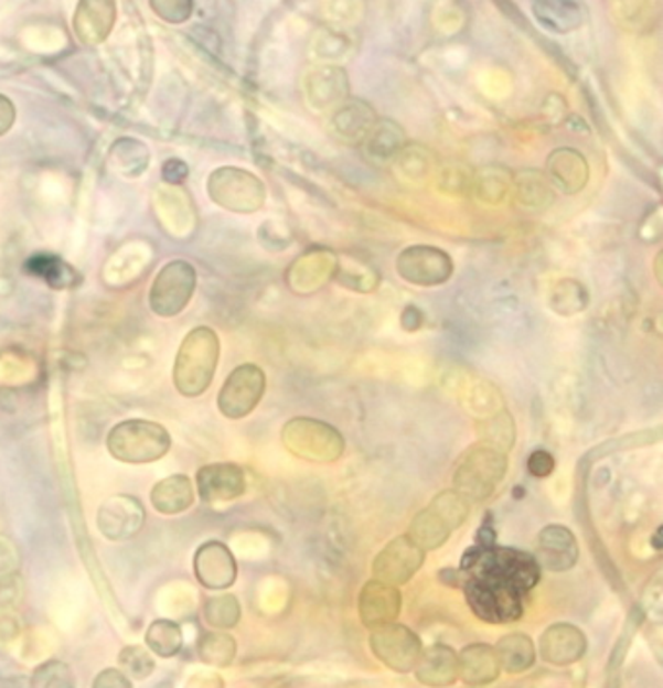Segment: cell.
I'll return each instance as SVG.
<instances>
[{
	"label": "cell",
	"instance_id": "obj_12",
	"mask_svg": "<svg viewBox=\"0 0 663 688\" xmlns=\"http://www.w3.org/2000/svg\"><path fill=\"white\" fill-rule=\"evenodd\" d=\"M147 512L132 496H114L101 504L98 512V529L109 541H127L139 535L145 527Z\"/></svg>",
	"mask_w": 663,
	"mask_h": 688
},
{
	"label": "cell",
	"instance_id": "obj_15",
	"mask_svg": "<svg viewBox=\"0 0 663 688\" xmlns=\"http://www.w3.org/2000/svg\"><path fill=\"white\" fill-rule=\"evenodd\" d=\"M588 652V638L586 634L574 624H550L547 631L541 634L539 656L543 662L557 667L580 662Z\"/></svg>",
	"mask_w": 663,
	"mask_h": 688
},
{
	"label": "cell",
	"instance_id": "obj_27",
	"mask_svg": "<svg viewBox=\"0 0 663 688\" xmlns=\"http://www.w3.org/2000/svg\"><path fill=\"white\" fill-rule=\"evenodd\" d=\"M646 613L642 611V606L634 605L631 609V613L627 616V623L622 628L621 636L614 644L613 652L609 656V664H607V680H609V688H614V682L619 679V673H621L622 664L629 656V649H631L632 639L637 636L640 626L644 623Z\"/></svg>",
	"mask_w": 663,
	"mask_h": 688
},
{
	"label": "cell",
	"instance_id": "obj_29",
	"mask_svg": "<svg viewBox=\"0 0 663 688\" xmlns=\"http://www.w3.org/2000/svg\"><path fill=\"white\" fill-rule=\"evenodd\" d=\"M203 615L206 623L218 631H228L239 623L242 616V606H239L236 595H216V598L206 599L203 606Z\"/></svg>",
	"mask_w": 663,
	"mask_h": 688
},
{
	"label": "cell",
	"instance_id": "obj_28",
	"mask_svg": "<svg viewBox=\"0 0 663 688\" xmlns=\"http://www.w3.org/2000/svg\"><path fill=\"white\" fill-rule=\"evenodd\" d=\"M147 644L160 657H173L183 646L180 624L172 621H156L147 632Z\"/></svg>",
	"mask_w": 663,
	"mask_h": 688
},
{
	"label": "cell",
	"instance_id": "obj_35",
	"mask_svg": "<svg viewBox=\"0 0 663 688\" xmlns=\"http://www.w3.org/2000/svg\"><path fill=\"white\" fill-rule=\"evenodd\" d=\"M92 688H131V682L124 673L117 671V669H106L101 675H98V679L94 680Z\"/></svg>",
	"mask_w": 663,
	"mask_h": 688
},
{
	"label": "cell",
	"instance_id": "obj_14",
	"mask_svg": "<svg viewBox=\"0 0 663 688\" xmlns=\"http://www.w3.org/2000/svg\"><path fill=\"white\" fill-rule=\"evenodd\" d=\"M533 557L541 568L550 572H568L580 558V545L565 525H547L539 531L537 552Z\"/></svg>",
	"mask_w": 663,
	"mask_h": 688
},
{
	"label": "cell",
	"instance_id": "obj_21",
	"mask_svg": "<svg viewBox=\"0 0 663 688\" xmlns=\"http://www.w3.org/2000/svg\"><path fill=\"white\" fill-rule=\"evenodd\" d=\"M547 172H549L550 181L568 195L578 193L588 183V175H590L584 157L570 148H560L550 154L547 160Z\"/></svg>",
	"mask_w": 663,
	"mask_h": 688
},
{
	"label": "cell",
	"instance_id": "obj_6",
	"mask_svg": "<svg viewBox=\"0 0 663 688\" xmlns=\"http://www.w3.org/2000/svg\"><path fill=\"white\" fill-rule=\"evenodd\" d=\"M197 288V271L189 261L178 259L156 275L148 303L158 318H175L191 302Z\"/></svg>",
	"mask_w": 663,
	"mask_h": 688
},
{
	"label": "cell",
	"instance_id": "obj_33",
	"mask_svg": "<svg viewBox=\"0 0 663 688\" xmlns=\"http://www.w3.org/2000/svg\"><path fill=\"white\" fill-rule=\"evenodd\" d=\"M35 687L38 688H74L73 675L65 664H45L35 673Z\"/></svg>",
	"mask_w": 663,
	"mask_h": 688
},
{
	"label": "cell",
	"instance_id": "obj_4",
	"mask_svg": "<svg viewBox=\"0 0 663 688\" xmlns=\"http://www.w3.org/2000/svg\"><path fill=\"white\" fill-rule=\"evenodd\" d=\"M509 471L506 453L494 450L486 443L473 445L459 459L456 475H453V491L466 496L467 501H486L492 492L499 488L502 479Z\"/></svg>",
	"mask_w": 663,
	"mask_h": 688
},
{
	"label": "cell",
	"instance_id": "obj_2",
	"mask_svg": "<svg viewBox=\"0 0 663 688\" xmlns=\"http://www.w3.org/2000/svg\"><path fill=\"white\" fill-rule=\"evenodd\" d=\"M221 358V341L211 327L193 329L180 346L173 384L183 397H199L213 384Z\"/></svg>",
	"mask_w": 663,
	"mask_h": 688
},
{
	"label": "cell",
	"instance_id": "obj_5",
	"mask_svg": "<svg viewBox=\"0 0 663 688\" xmlns=\"http://www.w3.org/2000/svg\"><path fill=\"white\" fill-rule=\"evenodd\" d=\"M288 451L316 463H331L343 455L344 438L339 430L313 418H295L282 430Z\"/></svg>",
	"mask_w": 663,
	"mask_h": 688
},
{
	"label": "cell",
	"instance_id": "obj_19",
	"mask_svg": "<svg viewBox=\"0 0 663 688\" xmlns=\"http://www.w3.org/2000/svg\"><path fill=\"white\" fill-rule=\"evenodd\" d=\"M459 679L469 687H484L499 679L500 664L494 647L475 642L458 654Z\"/></svg>",
	"mask_w": 663,
	"mask_h": 688
},
{
	"label": "cell",
	"instance_id": "obj_11",
	"mask_svg": "<svg viewBox=\"0 0 663 688\" xmlns=\"http://www.w3.org/2000/svg\"><path fill=\"white\" fill-rule=\"evenodd\" d=\"M397 272L415 287H438L450 280L453 262L450 255L430 246H410L397 257Z\"/></svg>",
	"mask_w": 663,
	"mask_h": 688
},
{
	"label": "cell",
	"instance_id": "obj_9",
	"mask_svg": "<svg viewBox=\"0 0 663 688\" xmlns=\"http://www.w3.org/2000/svg\"><path fill=\"white\" fill-rule=\"evenodd\" d=\"M265 372L255 364H242L229 374L218 394V410L226 418L239 420L254 412L265 395Z\"/></svg>",
	"mask_w": 663,
	"mask_h": 688
},
{
	"label": "cell",
	"instance_id": "obj_38",
	"mask_svg": "<svg viewBox=\"0 0 663 688\" xmlns=\"http://www.w3.org/2000/svg\"><path fill=\"white\" fill-rule=\"evenodd\" d=\"M403 327L407 329V331H417L420 327V323H423V313L418 312L415 305H409L405 312H403L402 318Z\"/></svg>",
	"mask_w": 663,
	"mask_h": 688
},
{
	"label": "cell",
	"instance_id": "obj_3",
	"mask_svg": "<svg viewBox=\"0 0 663 688\" xmlns=\"http://www.w3.org/2000/svg\"><path fill=\"white\" fill-rule=\"evenodd\" d=\"M172 448V436L158 422L131 418L111 428L107 450L124 463H152Z\"/></svg>",
	"mask_w": 663,
	"mask_h": 688
},
{
	"label": "cell",
	"instance_id": "obj_7",
	"mask_svg": "<svg viewBox=\"0 0 663 688\" xmlns=\"http://www.w3.org/2000/svg\"><path fill=\"white\" fill-rule=\"evenodd\" d=\"M208 195L216 205L232 213H255L265 203V185L254 173L239 168H221L211 173Z\"/></svg>",
	"mask_w": 663,
	"mask_h": 688
},
{
	"label": "cell",
	"instance_id": "obj_16",
	"mask_svg": "<svg viewBox=\"0 0 663 688\" xmlns=\"http://www.w3.org/2000/svg\"><path fill=\"white\" fill-rule=\"evenodd\" d=\"M402 591L389 583L370 582L362 585L359 595V615L366 628H376L382 624L395 623V619L402 613Z\"/></svg>",
	"mask_w": 663,
	"mask_h": 688
},
{
	"label": "cell",
	"instance_id": "obj_32",
	"mask_svg": "<svg viewBox=\"0 0 663 688\" xmlns=\"http://www.w3.org/2000/svg\"><path fill=\"white\" fill-rule=\"evenodd\" d=\"M119 664L127 675H131L135 679H147L150 673L154 671V662L142 647H125L119 656Z\"/></svg>",
	"mask_w": 663,
	"mask_h": 688
},
{
	"label": "cell",
	"instance_id": "obj_13",
	"mask_svg": "<svg viewBox=\"0 0 663 688\" xmlns=\"http://www.w3.org/2000/svg\"><path fill=\"white\" fill-rule=\"evenodd\" d=\"M197 491L205 504L238 501L246 492V473L234 463H213L199 469Z\"/></svg>",
	"mask_w": 663,
	"mask_h": 688
},
{
	"label": "cell",
	"instance_id": "obj_18",
	"mask_svg": "<svg viewBox=\"0 0 663 688\" xmlns=\"http://www.w3.org/2000/svg\"><path fill=\"white\" fill-rule=\"evenodd\" d=\"M413 671L418 682L425 687H451L459 679L458 652L446 644L423 647Z\"/></svg>",
	"mask_w": 663,
	"mask_h": 688
},
{
	"label": "cell",
	"instance_id": "obj_36",
	"mask_svg": "<svg viewBox=\"0 0 663 688\" xmlns=\"http://www.w3.org/2000/svg\"><path fill=\"white\" fill-rule=\"evenodd\" d=\"M17 121V107L7 96L0 94V137L7 135Z\"/></svg>",
	"mask_w": 663,
	"mask_h": 688
},
{
	"label": "cell",
	"instance_id": "obj_24",
	"mask_svg": "<svg viewBox=\"0 0 663 688\" xmlns=\"http://www.w3.org/2000/svg\"><path fill=\"white\" fill-rule=\"evenodd\" d=\"M451 533L453 531H451L450 525L443 522V517L436 509L426 506L425 509L418 512L417 516L413 517L407 535L418 549L428 552V550L440 549L442 545H446Z\"/></svg>",
	"mask_w": 663,
	"mask_h": 688
},
{
	"label": "cell",
	"instance_id": "obj_20",
	"mask_svg": "<svg viewBox=\"0 0 663 688\" xmlns=\"http://www.w3.org/2000/svg\"><path fill=\"white\" fill-rule=\"evenodd\" d=\"M115 2H81L74 17V32L88 45L104 42L114 28Z\"/></svg>",
	"mask_w": 663,
	"mask_h": 688
},
{
	"label": "cell",
	"instance_id": "obj_8",
	"mask_svg": "<svg viewBox=\"0 0 663 688\" xmlns=\"http://www.w3.org/2000/svg\"><path fill=\"white\" fill-rule=\"evenodd\" d=\"M370 649L392 671L410 673L423 652V642L405 624H382L370 631Z\"/></svg>",
	"mask_w": 663,
	"mask_h": 688
},
{
	"label": "cell",
	"instance_id": "obj_10",
	"mask_svg": "<svg viewBox=\"0 0 663 688\" xmlns=\"http://www.w3.org/2000/svg\"><path fill=\"white\" fill-rule=\"evenodd\" d=\"M425 550L418 549L410 541L409 535H399L377 552L372 565V573L377 582L389 583L399 588L409 582L410 578L425 565Z\"/></svg>",
	"mask_w": 663,
	"mask_h": 688
},
{
	"label": "cell",
	"instance_id": "obj_22",
	"mask_svg": "<svg viewBox=\"0 0 663 688\" xmlns=\"http://www.w3.org/2000/svg\"><path fill=\"white\" fill-rule=\"evenodd\" d=\"M150 501L156 512L164 516H178L193 506L195 502V488L191 479L185 475H172L160 481L152 488Z\"/></svg>",
	"mask_w": 663,
	"mask_h": 688
},
{
	"label": "cell",
	"instance_id": "obj_31",
	"mask_svg": "<svg viewBox=\"0 0 663 688\" xmlns=\"http://www.w3.org/2000/svg\"><path fill=\"white\" fill-rule=\"evenodd\" d=\"M236 656V639L222 634V632H213L206 634L201 642V657L214 665H229Z\"/></svg>",
	"mask_w": 663,
	"mask_h": 688
},
{
	"label": "cell",
	"instance_id": "obj_25",
	"mask_svg": "<svg viewBox=\"0 0 663 688\" xmlns=\"http://www.w3.org/2000/svg\"><path fill=\"white\" fill-rule=\"evenodd\" d=\"M533 14L541 24L550 32L568 33L580 28L584 22V10L578 2L566 0H543L533 4Z\"/></svg>",
	"mask_w": 663,
	"mask_h": 688
},
{
	"label": "cell",
	"instance_id": "obj_37",
	"mask_svg": "<svg viewBox=\"0 0 663 688\" xmlns=\"http://www.w3.org/2000/svg\"><path fill=\"white\" fill-rule=\"evenodd\" d=\"M188 173V165L183 164L181 160H170V162L164 165V180L170 181V183H181V181H185Z\"/></svg>",
	"mask_w": 663,
	"mask_h": 688
},
{
	"label": "cell",
	"instance_id": "obj_17",
	"mask_svg": "<svg viewBox=\"0 0 663 688\" xmlns=\"http://www.w3.org/2000/svg\"><path fill=\"white\" fill-rule=\"evenodd\" d=\"M195 576L208 590H226L238 578V562L226 545L208 541L195 555Z\"/></svg>",
	"mask_w": 663,
	"mask_h": 688
},
{
	"label": "cell",
	"instance_id": "obj_23",
	"mask_svg": "<svg viewBox=\"0 0 663 688\" xmlns=\"http://www.w3.org/2000/svg\"><path fill=\"white\" fill-rule=\"evenodd\" d=\"M494 652L499 657L500 669L510 675H520L532 669L537 659V649L533 639L522 632H512L509 636H502Z\"/></svg>",
	"mask_w": 663,
	"mask_h": 688
},
{
	"label": "cell",
	"instance_id": "obj_26",
	"mask_svg": "<svg viewBox=\"0 0 663 688\" xmlns=\"http://www.w3.org/2000/svg\"><path fill=\"white\" fill-rule=\"evenodd\" d=\"M405 132L394 121H379L366 135V154L376 162H387L403 148Z\"/></svg>",
	"mask_w": 663,
	"mask_h": 688
},
{
	"label": "cell",
	"instance_id": "obj_1",
	"mask_svg": "<svg viewBox=\"0 0 663 688\" xmlns=\"http://www.w3.org/2000/svg\"><path fill=\"white\" fill-rule=\"evenodd\" d=\"M467 605L483 623L510 624L524 616V599L539 583L537 558L517 549H469L461 558Z\"/></svg>",
	"mask_w": 663,
	"mask_h": 688
},
{
	"label": "cell",
	"instance_id": "obj_34",
	"mask_svg": "<svg viewBox=\"0 0 663 688\" xmlns=\"http://www.w3.org/2000/svg\"><path fill=\"white\" fill-rule=\"evenodd\" d=\"M557 467V461L547 450H535L527 458V473L535 479H545L549 476Z\"/></svg>",
	"mask_w": 663,
	"mask_h": 688
},
{
	"label": "cell",
	"instance_id": "obj_30",
	"mask_svg": "<svg viewBox=\"0 0 663 688\" xmlns=\"http://www.w3.org/2000/svg\"><path fill=\"white\" fill-rule=\"evenodd\" d=\"M428 506L443 517V522L450 525L451 531H456L466 524L469 512H471V502L456 491H442L440 494H436Z\"/></svg>",
	"mask_w": 663,
	"mask_h": 688
}]
</instances>
